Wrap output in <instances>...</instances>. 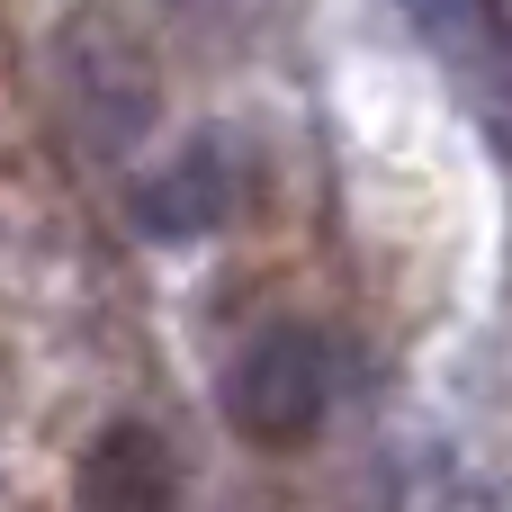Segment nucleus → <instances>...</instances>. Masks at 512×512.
Wrapping results in <instances>:
<instances>
[{
  "label": "nucleus",
  "mask_w": 512,
  "mask_h": 512,
  "mask_svg": "<svg viewBox=\"0 0 512 512\" xmlns=\"http://www.w3.org/2000/svg\"><path fill=\"white\" fill-rule=\"evenodd\" d=\"M261 189H270L261 135L234 126V117H207L126 180V225L144 243H216L261 207Z\"/></svg>",
  "instance_id": "f03ea898"
},
{
  "label": "nucleus",
  "mask_w": 512,
  "mask_h": 512,
  "mask_svg": "<svg viewBox=\"0 0 512 512\" xmlns=\"http://www.w3.org/2000/svg\"><path fill=\"white\" fill-rule=\"evenodd\" d=\"M72 512H180V450L162 441V423H99L72 459Z\"/></svg>",
  "instance_id": "7ed1b4c3"
},
{
  "label": "nucleus",
  "mask_w": 512,
  "mask_h": 512,
  "mask_svg": "<svg viewBox=\"0 0 512 512\" xmlns=\"http://www.w3.org/2000/svg\"><path fill=\"white\" fill-rule=\"evenodd\" d=\"M333 387H342V351H333V333L306 324V315H279V324L243 333V351L225 360V378H216V414H225V432H234L243 450H261V459H297V450L324 441V423H333Z\"/></svg>",
  "instance_id": "f257e3e1"
}]
</instances>
